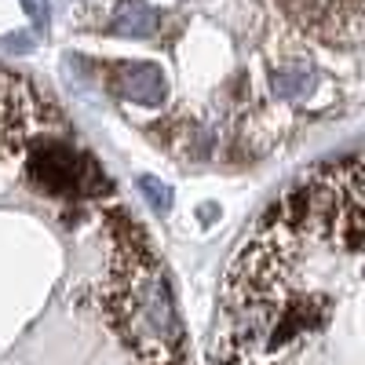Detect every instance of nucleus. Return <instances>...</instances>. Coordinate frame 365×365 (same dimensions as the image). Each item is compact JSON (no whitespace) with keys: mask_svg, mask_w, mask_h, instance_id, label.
I'll use <instances>...</instances> for the list:
<instances>
[{"mask_svg":"<svg viewBox=\"0 0 365 365\" xmlns=\"http://www.w3.org/2000/svg\"><path fill=\"white\" fill-rule=\"evenodd\" d=\"M361 161L351 154L303 175L227 270L216 365H336L358 340Z\"/></svg>","mask_w":365,"mask_h":365,"instance_id":"f257e3e1","label":"nucleus"},{"mask_svg":"<svg viewBox=\"0 0 365 365\" xmlns=\"http://www.w3.org/2000/svg\"><path fill=\"white\" fill-rule=\"evenodd\" d=\"M120 314H125V332L132 336V344L143 358L168 361L182 347V325L175 314L168 282L150 259L132 263V278L125 285V307H120Z\"/></svg>","mask_w":365,"mask_h":365,"instance_id":"f03ea898","label":"nucleus"},{"mask_svg":"<svg viewBox=\"0 0 365 365\" xmlns=\"http://www.w3.org/2000/svg\"><path fill=\"white\" fill-rule=\"evenodd\" d=\"M117 91L139 106H161L165 99V77L150 63H132L117 73Z\"/></svg>","mask_w":365,"mask_h":365,"instance_id":"7ed1b4c3","label":"nucleus"},{"mask_svg":"<svg viewBox=\"0 0 365 365\" xmlns=\"http://www.w3.org/2000/svg\"><path fill=\"white\" fill-rule=\"evenodd\" d=\"M110 26L120 37H154L158 34V11L146 0H120Z\"/></svg>","mask_w":365,"mask_h":365,"instance_id":"20e7f679","label":"nucleus"},{"mask_svg":"<svg viewBox=\"0 0 365 365\" xmlns=\"http://www.w3.org/2000/svg\"><path fill=\"white\" fill-rule=\"evenodd\" d=\"M314 84V70L307 63H282L278 70H274L270 77V91L278 99H299V96H307Z\"/></svg>","mask_w":365,"mask_h":365,"instance_id":"39448f33","label":"nucleus"},{"mask_svg":"<svg viewBox=\"0 0 365 365\" xmlns=\"http://www.w3.org/2000/svg\"><path fill=\"white\" fill-rule=\"evenodd\" d=\"M139 194L143 201L158 212V216H168L172 212V187L168 182H161L158 175H139Z\"/></svg>","mask_w":365,"mask_h":365,"instance_id":"423d86ee","label":"nucleus"},{"mask_svg":"<svg viewBox=\"0 0 365 365\" xmlns=\"http://www.w3.org/2000/svg\"><path fill=\"white\" fill-rule=\"evenodd\" d=\"M22 11L29 15L37 29H48L51 26V0H22Z\"/></svg>","mask_w":365,"mask_h":365,"instance_id":"0eeeda50","label":"nucleus"},{"mask_svg":"<svg viewBox=\"0 0 365 365\" xmlns=\"http://www.w3.org/2000/svg\"><path fill=\"white\" fill-rule=\"evenodd\" d=\"M4 51H15V55L34 51V37L29 34H11V37H4Z\"/></svg>","mask_w":365,"mask_h":365,"instance_id":"6e6552de","label":"nucleus"}]
</instances>
